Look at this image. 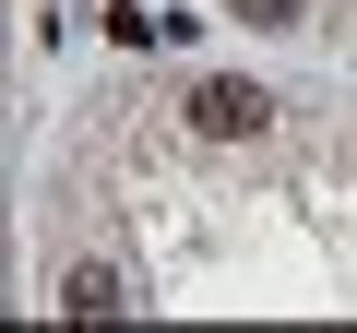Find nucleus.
Masks as SVG:
<instances>
[{
    "mask_svg": "<svg viewBox=\"0 0 357 333\" xmlns=\"http://www.w3.org/2000/svg\"><path fill=\"white\" fill-rule=\"evenodd\" d=\"M191 131H203V143H262V131H274V95L215 72V84H191Z\"/></svg>",
    "mask_w": 357,
    "mask_h": 333,
    "instance_id": "f257e3e1",
    "label": "nucleus"
},
{
    "mask_svg": "<svg viewBox=\"0 0 357 333\" xmlns=\"http://www.w3.org/2000/svg\"><path fill=\"white\" fill-rule=\"evenodd\" d=\"M119 309H131V286H119L107 262H72V274H60V321H119Z\"/></svg>",
    "mask_w": 357,
    "mask_h": 333,
    "instance_id": "f03ea898",
    "label": "nucleus"
},
{
    "mask_svg": "<svg viewBox=\"0 0 357 333\" xmlns=\"http://www.w3.org/2000/svg\"><path fill=\"white\" fill-rule=\"evenodd\" d=\"M238 24H298V0H227Z\"/></svg>",
    "mask_w": 357,
    "mask_h": 333,
    "instance_id": "7ed1b4c3",
    "label": "nucleus"
}]
</instances>
